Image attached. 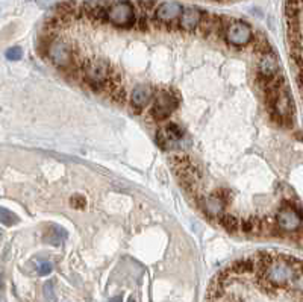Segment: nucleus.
<instances>
[{"instance_id": "423d86ee", "label": "nucleus", "mask_w": 303, "mask_h": 302, "mask_svg": "<svg viewBox=\"0 0 303 302\" xmlns=\"http://www.w3.org/2000/svg\"><path fill=\"white\" fill-rule=\"evenodd\" d=\"M225 38L232 46H237V47L247 46L253 40V30H252L249 23L241 21V20H235V21H232L226 26Z\"/></svg>"}, {"instance_id": "a878e982", "label": "nucleus", "mask_w": 303, "mask_h": 302, "mask_svg": "<svg viewBox=\"0 0 303 302\" xmlns=\"http://www.w3.org/2000/svg\"><path fill=\"white\" fill-rule=\"evenodd\" d=\"M217 2H219V0H217Z\"/></svg>"}, {"instance_id": "4be33fe9", "label": "nucleus", "mask_w": 303, "mask_h": 302, "mask_svg": "<svg viewBox=\"0 0 303 302\" xmlns=\"http://www.w3.org/2000/svg\"><path fill=\"white\" fill-rule=\"evenodd\" d=\"M108 302H123V299L120 298V296H115V298H112V299H109Z\"/></svg>"}, {"instance_id": "412c9836", "label": "nucleus", "mask_w": 303, "mask_h": 302, "mask_svg": "<svg viewBox=\"0 0 303 302\" xmlns=\"http://www.w3.org/2000/svg\"><path fill=\"white\" fill-rule=\"evenodd\" d=\"M71 205H73V207L83 208V207H85V199H83V198H80V196H74V198L71 199Z\"/></svg>"}, {"instance_id": "a211bd4d", "label": "nucleus", "mask_w": 303, "mask_h": 302, "mask_svg": "<svg viewBox=\"0 0 303 302\" xmlns=\"http://www.w3.org/2000/svg\"><path fill=\"white\" fill-rule=\"evenodd\" d=\"M5 56H6V59H9V61H18V59H21V56H23V50H21V47L14 46V47H9V49L6 50Z\"/></svg>"}, {"instance_id": "393cba45", "label": "nucleus", "mask_w": 303, "mask_h": 302, "mask_svg": "<svg viewBox=\"0 0 303 302\" xmlns=\"http://www.w3.org/2000/svg\"><path fill=\"white\" fill-rule=\"evenodd\" d=\"M0 289H2V278H0Z\"/></svg>"}, {"instance_id": "f8f14e48", "label": "nucleus", "mask_w": 303, "mask_h": 302, "mask_svg": "<svg viewBox=\"0 0 303 302\" xmlns=\"http://www.w3.org/2000/svg\"><path fill=\"white\" fill-rule=\"evenodd\" d=\"M182 9H184L182 5L178 2H162L156 8L155 15H156V20L161 23H171L179 18Z\"/></svg>"}, {"instance_id": "7ed1b4c3", "label": "nucleus", "mask_w": 303, "mask_h": 302, "mask_svg": "<svg viewBox=\"0 0 303 302\" xmlns=\"http://www.w3.org/2000/svg\"><path fill=\"white\" fill-rule=\"evenodd\" d=\"M269 94V102L272 105V114L273 117H278L281 120H288L294 114V106L291 96L288 93L287 85H281L278 90L267 93Z\"/></svg>"}, {"instance_id": "5701e85b", "label": "nucleus", "mask_w": 303, "mask_h": 302, "mask_svg": "<svg viewBox=\"0 0 303 302\" xmlns=\"http://www.w3.org/2000/svg\"><path fill=\"white\" fill-rule=\"evenodd\" d=\"M127 302H137L135 301V298H134V296H131V298H129V301Z\"/></svg>"}, {"instance_id": "bb28decb", "label": "nucleus", "mask_w": 303, "mask_h": 302, "mask_svg": "<svg viewBox=\"0 0 303 302\" xmlns=\"http://www.w3.org/2000/svg\"><path fill=\"white\" fill-rule=\"evenodd\" d=\"M0 302H2V301H0Z\"/></svg>"}, {"instance_id": "ddd939ff", "label": "nucleus", "mask_w": 303, "mask_h": 302, "mask_svg": "<svg viewBox=\"0 0 303 302\" xmlns=\"http://www.w3.org/2000/svg\"><path fill=\"white\" fill-rule=\"evenodd\" d=\"M153 97V90L150 85L140 84L131 93V102L135 108H144Z\"/></svg>"}, {"instance_id": "9b49d317", "label": "nucleus", "mask_w": 303, "mask_h": 302, "mask_svg": "<svg viewBox=\"0 0 303 302\" xmlns=\"http://www.w3.org/2000/svg\"><path fill=\"white\" fill-rule=\"evenodd\" d=\"M203 12L196 8V6H188L185 9H182L181 15H179V26L181 29H184L185 32H193L199 27L200 20H202Z\"/></svg>"}, {"instance_id": "b1692460", "label": "nucleus", "mask_w": 303, "mask_h": 302, "mask_svg": "<svg viewBox=\"0 0 303 302\" xmlns=\"http://www.w3.org/2000/svg\"><path fill=\"white\" fill-rule=\"evenodd\" d=\"M38 3H46V2H50V0H36Z\"/></svg>"}, {"instance_id": "f3484780", "label": "nucleus", "mask_w": 303, "mask_h": 302, "mask_svg": "<svg viewBox=\"0 0 303 302\" xmlns=\"http://www.w3.org/2000/svg\"><path fill=\"white\" fill-rule=\"evenodd\" d=\"M17 222H18V217L14 213H11L9 210L0 207V223H3L6 226H12Z\"/></svg>"}, {"instance_id": "9d476101", "label": "nucleus", "mask_w": 303, "mask_h": 302, "mask_svg": "<svg viewBox=\"0 0 303 302\" xmlns=\"http://www.w3.org/2000/svg\"><path fill=\"white\" fill-rule=\"evenodd\" d=\"M199 204L202 207V210L211 216V217H220L225 213V207H226V198L222 196L220 193H212L209 196H203L199 199Z\"/></svg>"}, {"instance_id": "f03ea898", "label": "nucleus", "mask_w": 303, "mask_h": 302, "mask_svg": "<svg viewBox=\"0 0 303 302\" xmlns=\"http://www.w3.org/2000/svg\"><path fill=\"white\" fill-rule=\"evenodd\" d=\"M83 74L88 85L93 90L100 91L105 88L108 79L111 78V68L103 59H90L83 65Z\"/></svg>"}, {"instance_id": "6e6552de", "label": "nucleus", "mask_w": 303, "mask_h": 302, "mask_svg": "<svg viewBox=\"0 0 303 302\" xmlns=\"http://www.w3.org/2000/svg\"><path fill=\"white\" fill-rule=\"evenodd\" d=\"M178 97L170 91H161L156 96V100L152 106V116L155 119H167L178 108Z\"/></svg>"}, {"instance_id": "aec40b11", "label": "nucleus", "mask_w": 303, "mask_h": 302, "mask_svg": "<svg viewBox=\"0 0 303 302\" xmlns=\"http://www.w3.org/2000/svg\"><path fill=\"white\" fill-rule=\"evenodd\" d=\"M36 269H38V274H39V275H49V274L53 271V266H52L50 261H39Z\"/></svg>"}, {"instance_id": "0eeeda50", "label": "nucleus", "mask_w": 303, "mask_h": 302, "mask_svg": "<svg viewBox=\"0 0 303 302\" xmlns=\"http://www.w3.org/2000/svg\"><path fill=\"white\" fill-rule=\"evenodd\" d=\"M49 56L52 62L59 68H68L73 62V52L71 47L61 40H55L49 43Z\"/></svg>"}, {"instance_id": "dca6fc26", "label": "nucleus", "mask_w": 303, "mask_h": 302, "mask_svg": "<svg viewBox=\"0 0 303 302\" xmlns=\"http://www.w3.org/2000/svg\"><path fill=\"white\" fill-rule=\"evenodd\" d=\"M219 220H220V223L226 228V230H229V231H235V230H238V226H240V220H238V217H235V216H232V214H222L220 217H219Z\"/></svg>"}, {"instance_id": "39448f33", "label": "nucleus", "mask_w": 303, "mask_h": 302, "mask_svg": "<svg viewBox=\"0 0 303 302\" xmlns=\"http://www.w3.org/2000/svg\"><path fill=\"white\" fill-rule=\"evenodd\" d=\"M276 223L285 233H296L302 226V213L294 204H284L276 213Z\"/></svg>"}, {"instance_id": "2eb2a0df", "label": "nucleus", "mask_w": 303, "mask_h": 302, "mask_svg": "<svg viewBox=\"0 0 303 302\" xmlns=\"http://www.w3.org/2000/svg\"><path fill=\"white\" fill-rule=\"evenodd\" d=\"M67 237V231L62 230L61 226L53 225L50 228V234L46 237V242H50L52 245H61L64 242V239Z\"/></svg>"}, {"instance_id": "6ab92c4d", "label": "nucleus", "mask_w": 303, "mask_h": 302, "mask_svg": "<svg viewBox=\"0 0 303 302\" xmlns=\"http://www.w3.org/2000/svg\"><path fill=\"white\" fill-rule=\"evenodd\" d=\"M44 298L47 302H55L56 296H55V289H53V281H47L44 284Z\"/></svg>"}, {"instance_id": "1a4fd4ad", "label": "nucleus", "mask_w": 303, "mask_h": 302, "mask_svg": "<svg viewBox=\"0 0 303 302\" xmlns=\"http://www.w3.org/2000/svg\"><path fill=\"white\" fill-rule=\"evenodd\" d=\"M281 70V64L278 56L273 52H267L263 53L259 62H258V76H259V82L261 81H267L275 78L276 74H279Z\"/></svg>"}, {"instance_id": "f257e3e1", "label": "nucleus", "mask_w": 303, "mask_h": 302, "mask_svg": "<svg viewBox=\"0 0 303 302\" xmlns=\"http://www.w3.org/2000/svg\"><path fill=\"white\" fill-rule=\"evenodd\" d=\"M264 278L275 287H288L297 283L300 284V261L291 257H270L263 255Z\"/></svg>"}, {"instance_id": "20e7f679", "label": "nucleus", "mask_w": 303, "mask_h": 302, "mask_svg": "<svg viewBox=\"0 0 303 302\" xmlns=\"http://www.w3.org/2000/svg\"><path fill=\"white\" fill-rule=\"evenodd\" d=\"M106 20L117 27H131L135 23V12L132 3L120 0L106 9Z\"/></svg>"}, {"instance_id": "4468645a", "label": "nucleus", "mask_w": 303, "mask_h": 302, "mask_svg": "<svg viewBox=\"0 0 303 302\" xmlns=\"http://www.w3.org/2000/svg\"><path fill=\"white\" fill-rule=\"evenodd\" d=\"M222 26H223L222 17L214 15V14H205V15H202L200 24H199V27L202 29V32L205 35H211L214 32H220Z\"/></svg>"}]
</instances>
